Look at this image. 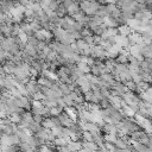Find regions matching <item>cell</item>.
<instances>
[{
	"mask_svg": "<svg viewBox=\"0 0 152 152\" xmlns=\"http://www.w3.org/2000/svg\"><path fill=\"white\" fill-rule=\"evenodd\" d=\"M101 131L104 132L106 134H110V135H116L119 133V131L116 128V125H113V124H109V122L104 124V126L102 127Z\"/></svg>",
	"mask_w": 152,
	"mask_h": 152,
	"instance_id": "2",
	"label": "cell"
},
{
	"mask_svg": "<svg viewBox=\"0 0 152 152\" xmlns=\"http://www.w3.org/2000/svg\"><path fill=\"white\" fill-rule=\"evenodd\" d=\"M83 141H70L69 144H68V147L70 148V151L71 152H80L82 148H83V144H82Z\"/></svg>",
	"mask_w": 152,
	"mask_h": 152,
	"instance_id": "3",
	"label": "cell"
},
{
	"mask_svg": "<svg viewBox=\"0 0 152 152\" xmlns=\"http://www.w3.org/2000/svg\"><path fill=\"white\" fill-rule=\"evenodd\" d=\"M78 4H80V7H81V11L84 12L88 17L95 15L97 10L101 6V2H95V1H82V2H78Z\"/></svg>",
	"mask_w": 152,
	"mask_h": 152,
	"instance_id": "1",
	"label": "cell"
},
{
	"mask_svg": "<svg viewBox=\"0 0 152 152\" xmlns=\"http://www.w3.org/2000/svg\"><path fill=\"white\" fill-rule=\"evenodd\" d=\"M115 146H116V148H119V150H125V148H127V144L124 141V140H121L120 138H118V140H116V142L114 144Z\"/></svg>",
	"mask_w": 152,
	"mask_h": 152,
	"instance_id": "6",
	"label": "cell"
},
{
	"mask_svg": "<svg viewBox=\"0 0 152 152\" xmlns=\"http://www.w3.org/2000/svg\"><path fill=\"white\" fill-rule=\"evenodd\" d=\"M83 148L88 150L89 152H97L99 150V146L95 144V142H87V141H83Z\"/></svg>",
	"mask_w": 152,
	"mask_h": 152,
	"instance_id": "5",
	"label": "cell"
},
{
	"mask_svg": "<svg viewBox=\"0 0 152 152\" xmlns=\"http://www.w3.org/2000/svg\"><path fill=\"white\" fill-rule=\"evenodd\" d=\"M118 30H119V34L125 36V37H128L132 33V28L128 25H122V26L118 27Z\"/></svg>",
	"mask_w": 152,
	"mask_h": 152,
	"instance_id": "4",
	"label": "cell"
}]
</instances>
